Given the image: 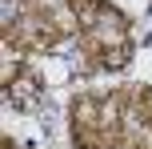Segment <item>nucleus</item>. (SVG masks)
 I'll list each match as a JSON object with an SVG mask.
<instances>
[{"mask_svg": "<svg viewBox=\"0 0 152 149\" xmlns=\"http://www.w3.org/2000/svg\"><path fill=\"white\" fill-rule=\"evenodd\" d=\"M32 97H36V85H32V81H20V85H16V101H24V105H28Z\"/></svg>", "mask_w": 152, "mask_h": 149, "instance_id": "nucleus-1", "label": "nucleus"}, {"mask_svg": "<svg viewBox=\"0 0 152 149\" xmlns=\"http://www.w3.org/2000/svg\"><path fill=\"white\" fill-rule=\"evenodd\" d=\"M76 8H80V20H84V24L96 20V4H92V0H76Z\"/></svg>", "mask_w": 152, "mask_h": 149, "instance_id": "nucleus-2", "label": "nucleus"}]
</instances>
